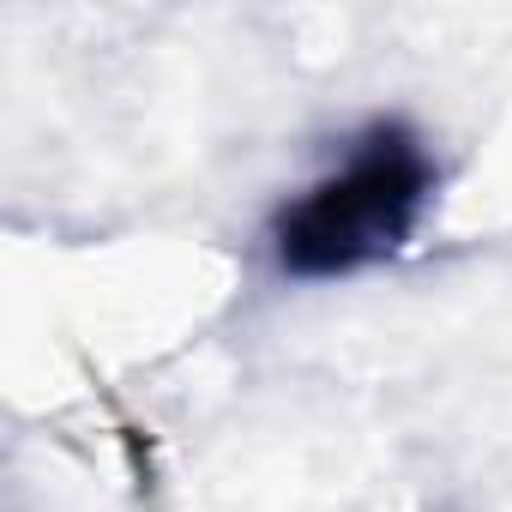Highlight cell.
Masks as SVG:
<instances>
[{"instance_id": "obj_1", "label": "cell", "mask_w": 512, "mask_h": 512, "mask_svg": "<svg viewBox=\"0 0 512 512\" xmlns=\"http://www.w3.org/2000/svg\"><path fill=\"white\" fill-rule=\"evenodd\" d=\"M440 193V163L404 115H374L344 157L272 211V266L296 284L374 272L416 241Z\"/></svg>"}]
</instances>
